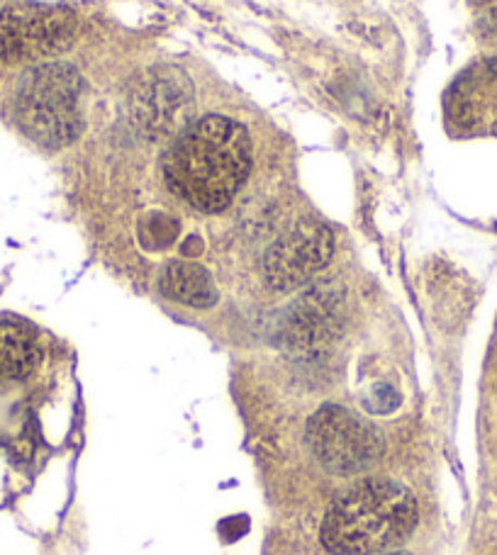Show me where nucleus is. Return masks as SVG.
Returning <instances> with one entry per match:
<instances>
[{"label": "nucleus", "mask_w": 497, "mask_h": 555, "mask_svg": "<svg viewBox=\"0 0 497 555\" xmlns=\"http://www.w3.org/2000/svg\"><path fill=\"white\" fill-rule=\"evenodd\" d=\"M252 168V139L240 122L207 115L176 137L164 158L166 183L203 212L234 201Z\"/></svg>", "instance_id": "obj_1"}, {"label": "nucleus", "mask_w": 497, "mask_h": 555, "mask_svg": "<svg viewBox=\"0 0 497 555\" xmlns=\"http://www.w3.org/2000/svg\"><path fill=\"white\" fill-rule=\"evenodd\" d=\"M417 524L412 492L393 480H364L327 509L322 543L334 555H375L410 537Z\"/></svg>", "instance_id": "obj_2"}, {"label": "nucleus", "mask_w": 497, "mask_h": 555, "mask_svg": "<svg viewBox=\"0 0 497 555\" xmlns=\"http://www.w3.org/2000/svg\"><path fill=\"white\" fill-rule=\"evenodd\" d=\"M81 76L66 62L27 68L15 93V117L23 132L47 149H62L84 132Z\"/></svg>", "instance_id": "obj_3"}, {"label": "nucleus", "mask_w": 497, "mask_h": 555, "mask_svg": "<svg viewBox=\"0 0 497 555\" xmlns=\"http://www.w3.org/2000/svg\"><path fill=\"white\" fill-rule=\"evenodd\" d=\"M307 446L327 470L336 475L361 473L383 453V436L371 422L352 410L322 408L307 424Z\"/></svg>", "instance_id": "obj_4"}, {"label": "nucleus", "mask_w": 497, "mask_h": 555, "mask_svg": "<svg viewBox=\"0 0 497 555\" xmlns=\"http://www.w3.org/2000/svg\"><path fill=\"white\" fill-rule=\"evenodd\" d=\"M76 17L64 8L17 5L0 13V62L56 56L74 44Z\"/></svg>", "instance_id": "obj_5"}, {"label": "nucleus", "mask_w": 497, "mask_h": 555, "mask_svg": "<svg viewBox=\"0 0 497 555\" xmlns=\"http://www.w3.org/2000/svg\"><path fill=\"white\" fill-rule=\"evenodd\" d=\"M334 254V236L330 227L320 222H301L283 234L266 251L264 275L273 291H295L322 271Z\"/></svg>", "instance_id": "obj_6"}, {"label": "nucleus", "mask_w": 497, "mask_h": 555, "mask_svg": "<svg viewBox=\"0 0 497 555\" xmlns=\"http://www.w3.org/2000/svg\"><path fill=\"white\" fill-rule=\"evenodd\" d=\"M137 120L152 137H164L186 127L188 111L193 113V86L181 74L164 72L149 78L135 95Z\"/></svg>", "instance_id": "obj_7"}, {"label": "nucleus", "mask_w": 497, "mask_h": 555, "mask_svg": "<svg viewBox=\"0 0 497 555\" xmlns=\"http://www.w3.org/2000/svg\"><path fill=\"white\" fill-rule=\"evenodd\" d=\"M158 287L171 300L188 307H213L217 302V287L211 271L193 261H171L158 275Z\"/></svg>", "instance_id": "obj_8"}, {"label": "nucleus", "mask_w": 497, "mask_h": 555, "mask_svg": "<svg viewBox=\"0 0 497 555\" xmlns=\"http://www.w3.org/2000/svg\"><path fill=\"white\" fill-rule=\"evenodd\" d=\"M39 363V346L25 324L0 322V380H20Z\"/></svg>", "instance_id": "obj_9"}, {"label": "nucleus", "mask_w": 497, "mask_h": 555, "mask_svg": "<svg viewBox=\"0 0 497 555\" xmlns=\"http://www.w3.org/2000/svg\"><path fill=\"white\" fill-rule=\"evenodd\" d=\"M149 230H152V240H146L152 242L149 246H154V249L158 246V249H162V246L171 244L176 240L178 222L166 215H152V227H149Z\"/></svg>", "instance_id": "obj_10"}, {"label": "nucleus", "mask_w": 497, "mask_h": 555, "mask_svg": "<svg viewBox=\"0 0 497 555\" xmlns=\"http://www.w3.org/2000/svg\"><path fill=\"white\" fill-rule=\"evenodd\" d=\"M483 33L493 37V39H497V8L490 10V13L483 17Z\"/></svg>", "instance_id": "obj_11"}, {"label": "nucleus", "mask_w": 497, "mask_h": 555, "mask_svg": "<svg viewBox=\"0 0 497 555\" xmlns=\"http://www.w3.org/2000/svg\"><path fill=\"white\" fill-rule=\"evenodd\" d=\"M485 68H488L490 76H495V78H497V56L488 59V62H485Z\"/></svg>", "instance_id": "obj_12"}, {"label": "nucleus", "mask_w": 497, "mask_h": 555, "mask_svg": "<svg viewBox=\"0 0 497 555\" xmlns=\"http://www.w3.org/2000/svg\"><path fill=\"white\" fill-rule=\"evenodd\" d=\"M385 555H410V553H403V551H397V553H385Z\"/></svg>", "instance_id": "obj_13"}]
</instances>
